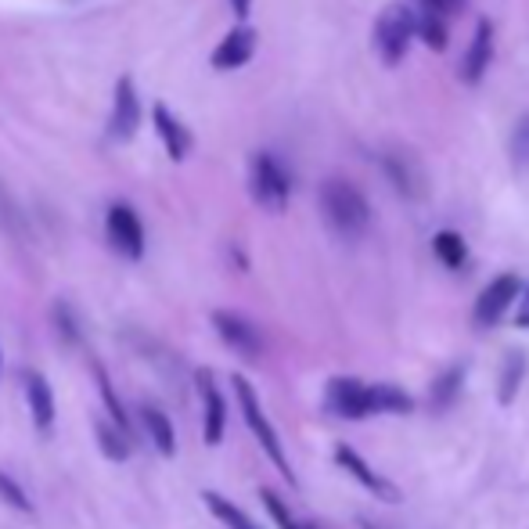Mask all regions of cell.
Listing matches in <instances>:
<instances>
[{"label":"cell","instance_id":"cell-1","mask_svg":"<svg viewBox=\"0 0 529 529\" xmlns=\"http://www.w3.org/2000/svg\"><path fill=\"white\" fill-rule=\"evenodd\" d=\"M328 411L339 414V418H375V414H411L414 400L400 386H364L357 378H332L328 382Z\"/></svg>","mask_w":529,"mask_h":529},{"label":"cell","instance_id":"cell-2","mask_svg":"<svg viewBox=\"0 0 529 529\" xmlns=\"http://www.w3.org/2000/svg\"><path fill=\"white\" fill-rule=\"evenodd\" d=\"M317 202H321L324 224L332 227L339 238L346 242H357L360 234L368 231L371 224V206L364 191L346 177H328L317 191Z\"/></svg>","mask_w":529,"mask_h":529},{"label":"cell","instance_id":"cell-3","mask_svg":"<svg viewBox=\"0 0 529 529\" xmlns=\"http://www.w3.org/2000/svg\"><path fill=\"white\" fill-rule=\"evenodd\" d=\"M234 396H238V407H242L245 425H249L252 436L260 440V447L267 450V458L274 461V465H278V472L285 476V483L296 486V472H292V465H288L285 447H281V440H278V432H274V425L267 422V414H263V407H260V396H256V389L249 386V378L234 375Z\"/></svg>","mask_w":529,"mask_h":529},{"label":"cell","instance_id":"cell-4","mask_svg":"<svg viewBox=\"0 0 529 529\" xmlns=\"http://www.w3.org/2000/svg\"><path fill=\"white\" fill-rule=\"evenodd\" d=\"M249 188L252 198L270 213H285L288 198H292V177H288L285 162L270 152H256L249 166Z\"/></svg>","mask_w":529,"mask_h":529},{"label":"cell","instance_id":"cell-5","mask_svg":"<svg viewBox=\"0 0 529 529\" xmlns=\"http://www.w3.org/2000/svg\"><path fill=\"white\" fill-rule=\"evenodd\" d=\"M414 15H418V11H411L407 4H389V8L378 15L375 51L386 65L404 62L407 47H411V40H414Z\"/></svg>","mask_w":529,"mask_h":529},{"label":"cell","instance_id":"cell-6","mask_svg":"<svg viewBox=\"0 0 529 529\" xmlns=\"http://www.w3.org/2000/svg\"><path fill=\"white\" fill-rule=\"evenodd\" d=\"M141 119H144V105L134 80L119 76L116 94H112V116H108V137L112 141H134V134L141 130Z\"/></svg>","mask_w":529,"mask_h":529},{"label":"cell","instance_id":"cell-7","mask_svg":"<svg viewBox=\"0 0 529 529\" xmlns=\"http://www.w3.org/2000/svg\"><path fill=\"white\" fill-rule=\"evenodd\" d=\"M105 231H108V242H112V249H116L119 256H126V260H141L144 256V224H141V216L134 213V206L116 202L105 216Z\"/></svg>","mask_w":529,"mask_h":529},{"label":"cell","instance_id":"cell-8","mask_svg":"<svg viewBox=\"0 0 529 529\" xmlns=\"http://www.w3.org/2000/svg\"><path fill=\"white\" fill-rule=\"evenodd\" d=\"M519 292H522L519 274H497V278L479 292L476 310H472L479 328H494V324L508 314V306L519 299Z\"/></svg>","mask_w":529,"mask_h":529},{"label":"cell","instance_id":"cell-9","mask_svg":"<svg viewBox=\"0 0 529 529\" xmlns=\"http://www.w3.org/2000/svg\"><path fill=\"white\" fill-rule=\"evenodd\" d=\"M213 328H216V335L231 346L238 357H245V360H260V353H263V335H260V328L249 321V317H242V314H234V310H216L213 314Z\"/></svg>","mask_w":529,"mask_h":529},{"label":"cell","instance_id":"cell-10","mask_svg":"<svg viewBox=\"0 0 529 529\" xmlns=\"http://www.w3.org/2000/svg\"><path fill=\"white\" fill-rule=\"evenodd\" d=\"M152 123H155V134H159L162 148H166V155H170L173 162L188 159L191 148H195V137H191L188 123H184L170 105H162V101L152 105Z\"/></svg>","mask_w":529,"mask_h":529},{"label":"cell","instance_id":"cell-11","mask_svg":"<svg viewBox=\"0 0 529 529\" xmlns=\"http://www.w3.org/2000/svg\"><path fill=\"white\" fill-rule=\"evenodd\" d=\"M256 44H260V36H256V29L252 26H234L231 33L216 44V51L209 54V65L220 72H234L242 69V65L252 62V54H256Z\"/></svg>","mask_w":529,"mask_h":529},{"label":"cell","instance_id":"cell-12","mask_svg":"<svg viewBox=\"0 0 529 529\" xmlns=\"http://www.w3.org/2000/svg\"><path fill=\"white\" fill-rule=\"evenodd\" d=\"M490 62H494V22H490V18H479L476 33H472V44H468L465 58H461V80H465L468 87L483 83Z\"/></svg>","mask_w":529,"mask_h":529},{"label":"cell","instance_id":"cell-13","mask_svg":"<svg viewBox=\"0 0 529 529\" xmlns=\"http://www.w3.org/2000/svg\"><path fill=\"white\" fill-rule=\"evenodd\" d=\"M335 461H339V465L346 468V472H350V476L357 479V483L364 486V490H371L375 497H382V501H400V490H396L393 483H386V479L378 476L375 468H371L368 461L360 458L357 450L346 447V443H342V447L335 450Z\"/></svg>","mask_w":529,"mask_h":529},{"label":"cell","instance_id":"cell-14","mask_svg":"<svg viewBox=\"0 0 529 529\" xmlns=\"http://www.w3.org/2000/svg\"><path fill=\"white\" fill-rule=\"evenodd\" d=\"M198 393H202V404H206V443L216 447L224 440V425H227V404L220 389H216L213 375L209 371H198Z\"/></svg>","mask_w":529,"mask_h":529},{"label":"cell","instance_id":"cell-15","mask_svg":"<svg viewBox=\"0 0 529 529\" xmlns=\"http://www.w3.org/2000/svg\"><path fill=\"white\" fill-rule=\"evenodd\" d=\"M26 400H29V411H33V425L40 432H51L54 425V393L47 386L44 375L29 371L26 375Z\"/></svg>","mask_w":529,"mask_h":529},{"label":"cell","instance_id":"cell-16","mask_svg":"<svg viewBox=\"0 0 529 529\" xmlns=\"http://www.w3.org/2000/svg\"><path fill=\"white\" fill-rule=\"evenodd\" d=\"M141 422H144V429H148V440L155 443V450H159L162 458H173V454H177V432H173L170 418H166L159 407H144Z\"/></svg>","mask_w":529,"mask_h":529},{"label":"cell","instance_id":"cell-17","mask_svg":"<svg viewBox=\"0 0 529 529\" xmlns=\"http://www.w3.org/2000/svg\"><path fill=\"white\" fill-rule=\"evenodd\" d=\"M432 252H436V260L450 270H461L468 263V245L458 231H440L432 238Z\"/></svg>","mask_w":529,"mask_h":529},{"label":"cell","instance_id":"cell-18","mask_svg":"<svg viewBox=\"0 0 529 529\" xmlns=\"http://www.w3.org/2000/svg\"><path fill=\"white\" fill-rule=\"evenodd\" d=\"M522 378H526V357H522V350H512V353H508V360H504V368H501V389H497V400H501L504 407H508V404L515 400V396H519Z\"/></svg>","mask_w":529,"mask_h":529},{"label":"cell","instance_id":"cell-19","mask_svg":"<svg viewBox=\"0 0 529 529\" xmlns=\"http://www.w3.org/2000/svg\"><path fill=\"white\" fill-rule=\"evenodd\" d=\"M0 231H8L15 242H26L29 238V224H26V213L18 209V202L11 198V191L0 184Z\"/></svg>","mask_w":529,"mask_h":529},{"label":"cell","instance_id":"cell-20","mask_svg":"<svg viewBox=\"0 0 529 529\" xmlns=\"http://www.w3.org/2000/svg\"><path fill=\"white\" fill-rule=\"evenodd\" d=\"M414 33H422V40L432 51H443L447 47V18L425 8L422 15H414Z\"/></svg>","mask_w":529,"mask_h":529},{"label":"cell","instance_id":"cell-21","mask_svg":"<svg viewBox=\"0 0 529 529\" xmlns=\"http://www.w3.org/2000/svg\"><path fill=\"white\" fill-rule=\"evenodd\" d=\"M94 375H98V389H101V400H105L108 414H112V422H116V429L123 432L126 440H130V418H126L123 404H119L116 389H112V382H108V371L101 368V364H94Z\"/></svg>","mask_w":529,"mask_h":529},{"label":"cell","instance_id":"cell-22","mask_svg":"<svg viewBox=\"0 0 529 529\" xmlns=\"http://www.w3.org/2000/svg\"><path fill=\"white\" fill-rule=\"evenodd\" d=\"M202 497H206L209 512H213L216 519L224 522L227 529H256V526H252V519L242 512V508H234V504H231V501H224V497H220V494H202Z\"/></svg>","mask_w":529,"mask_h":529},{"label":"cell","instance_id":"cell-23","mask_svg":"<svg viewBox=\"0 0 529 529\" xmlns=\"http://www.w3.org/2000/svg\"><path fill=\"white\" fill-rule=\"evenodd\" d=\"M461 382H465V364H454L450 371H443L432 386V407H447L454 396H458Z\"/></svg>","mask_w":529,"mask_h":529},{"label":"cell","instance_id":"cell-24","mask_svg":"<svg viewBox=\"0 0 529 529\" xmlns=\"http://www.w3.org/2000/svg\"><path fill=\"white\" fill-rule=\"evenodd\" d=\"M508 155H512L515 170H529V112L515 123L512 137H508Z\"/></svg>","mask_w":529,"mask_h":529},{"label":"cell","instance_id":"cell-25","mask_svg":"<svg viewBox=\"0 0 529 529\" xmlns=\"http://www.w3.org/2000/svg\"><path fill=\"white\" fill-rule=\"evenodd\" d=\"M382 166H386V173H389V180H393L396 188L404 191L407 198H414V166L411 162H404L400 159V155H386V159H382Z\"/></svg>","mask_w":529,"mask_h":529},{"label":"cell","instance_id":"cell-26","mask_svg":"<svg viewBox=\"0 0 529 529\" xmlns=\"http://www.w3.org/2000/svg\"><path fill=\"white\" fill-rule=\"evenodd\" d=\"M98 443L112 461H126V454H130V440H126L119 429H112V425H105V422H98Z\"/></svg>","mask_w":529,"mask_h":529},{"label":"cell","instance_id":"cell-27","mask_svg":"<svg viewBox=\"0 0 529 529\" xmlns=\"http://www.w3.org/2000/svg\"><path fill=\"white\" fill-rule=\"evenodd\" d=\"M0 501L11 504L15 512H26V515L33 512V501H29L26 490H22V486H18L15 479L8 476V472H0Z\"/></svg>","mask_w":529,"mask_h":529},{"label":"cell","instance_id":"cell-28","mask_svg":"<svg viewBox=\"0 0 529 529\" xmlns=\"http://www.w3.org/2000/svg\"><path fill=\"white\" fill-rule=\"evenodd\" d=\"M263 504H267V512H270V519L278 522L281 529H303V522H296L292 519V512L285 508V501H281L278 494H270V490H263Z\"/></svg>","mask_w":529,"mask_h":529},{"label":"cell","instance_id":"cell-29","mask_svg":"<svg viewBox=\"0 0 529 529\" xmlns=\"http://www.w3.org/2000/svg\"><path fill=\"white\" fill-rule=\"evenodd\" d=\"M54 321H58V332H62L69 342L80 339V332H76V321H72V310L65 303H54Z\"/></svg>","mask_w":529,"mask_h":529},{"label":"cell","instance_id":"cell-30","mask_svg":"<svg viewBox=\"0 0 529 529\" xmlns=\"http://www.w3.org/2000/svg\"><path fill=\"white\" fill-rule=\"evenodd\" d=\"M425 8L450 18V15H461V11H465V0H425Z\"/></svg>","mask_w":529,"mask_h":529},{"label":"cell","instance_id":"cell-31","mask_svg":"<svg viewBox=\"0 0 529 529\" xmlns=\"http://www.w3.org/2000/svg\"><path fill=\"white\" fill-rule=\"evenodd\" d=\"M515 324H519V328H529V281L522 285V292H519V310H515Z\"/></svg>","mask_w":529,"mask_h":529},{"label":"cell","instance_id":"cell-32","mask_svg":"<svg viewBox=\"0 0 529 529\" xmlns=\"http://www.w3.org/2000/svg\"><path fill=\"white\" fill-rule=\"evenodd\" d=\"M231 11H234V18H238V22H245V18H249V11H252V0H231Z\"/></svg>","mask_w":529,"mask_h":529},{"label":"cell","instance_id":"cell-33","mask_svg":"<svg viewBox=\"0 0 529 529\" xmlns=\"http://www.w3.org/2000/svg\"><path fill=\"white\" fill-rule=\"evenodd\" d=\"M364 529H375V526H371V522H364Z\"/></svg>","mask_w":529,"mask_h":529},{"label":"cell","instance_id":"cell-34","mask_svg":"<svg viewBox=\"0 0 529 529\" xmlns=\"http://www.w3.org/2000/svg\"><path fill=\"white\" fill-rule=\"evenodd\" d=\"M303 529H317V526H303Z\"/></svg>","mask_w":529,"mask_h":529}]
</instances>
